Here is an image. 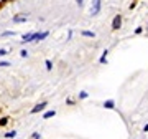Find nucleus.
<instances>
[{
	"instance_id": "1",
	"label": "nucleus",
	"mask_w": 148,
	"mask_h": 139,
	"mask_svg": "<svg viewBox=\"0 0 148 139\" xmlns=\"http://www.w3.org/2000/svg\"><path fill=\"white\" fill-rule=\"evenodd\" d=\"M38 33H40V32H30V33H25V35L21 37V43H32V42H36Z\"/></svg>"
},
{
	"instance_id": "2",
	"label": "nucleus",
	"mask_w": 148,
	"mask_h": 139,
	"mask_svg": "<svg viewBox=\"0 0 148 139\" xmlns=\"http://www.w3.org/2000/svg\"><path fill=\"white\" fill-rule=\"evenodd\" d=\"M45 108H48V101H43V103H40V104H36V106L33 108V109H30V114H36V113H41Z\"/></svg>"
},
{
	"instance_id": "3",
	"label": "nucleus",
	"mask_w": 148,
	"mask_h": 139,
	"mask_svg": "<svg viewBox=\"0 0 148 139\" xmlns=\"http://www.w3.org/2000/svg\"><path fill=\"white\" fill-rule=\"evenodd\" d=\"M101 12V0H94V5H92V10H90V15L94 17Z\"/></svg>"
},
{
	"instance_id": "4",
	"label": "nucleus",
	"mask_w": 148,
	"mask_h": 139,
	"mask_svg": "<svg viewBox=\"0 0 148 139\" xmlns=\"http://www.w3.org/2000/svg\"><path fill=\"white\" fill-rule=\"evenodd\" d=\"M27 20H28L27 15H15L13 18H12V22H13V23H25Z\"/></svg>"
},
{
	"instance_id": "5",
	"label": "nucleus",
	"mask_w": 148,
	"mask_h": 139,
	"mask_svg": "<svg viewBox=\"0 0 148 139\" xmlns=\"http://www.w3.org/2000/svg\"><path fill=\"white\" fill-rule=\"evenodd\" d=\"M56 116V109H49V111L43 113V119H49V118H54Z\"/></svg>"
},
{
	"instance_id": "6",
	"label": "nucleus",
	"mask_w": 148,
	"mask_h": 139,
	"mask_svg": "<svg viewBox=\"0 0 148 139\" xmlns=\"http://www.w3.org/2000/svg\"><path fill=\"white\" fill-rule=\"evenodd\" d=\"M120 23H122V18H120V15H119V17H115V18H114L112 28H114V30H117V28H120Z\"/></svg>"
},
{
	"instance_id": "7",
	"label": "nucleus",
	"mask_w": 148,
	"mask_h": 139,
	"mask_svg": "<svg viewBox=\"0 0 148 139\" xmlns=\"http://www.w3.org/2000/svg\"><path fill=\"white\" fill-rule=\"evenodd\" d=\"M48 35H49V32H40L38 33V38H36V42H43V40H45V38H48Z\"/></svg>"
},
{
	"instance_id": "8",
	"label": "nucleus",
	"mask_w": 148,
	"mask_h": 139,
	"mask_svg": "<svg viewBox=\"0 0 148 139\" xmlns=\"http://www.w3.org/2000/svg\"><path fill=\"white\" fill-rule=\"evenodd\" d=\"M104 106L109 108V109H114V108H115V101H114V99H107V101L104 103Z\"/></svg>"
},
{
	"instance_id": "9",
	"label": "nucleus",
	"mask_w": 148,
	"mask_h": 139,
	"mask_svg": "<svg viewBox=\"0 0 148 139\" xmlns=\"http://www.w3.org/2000/svg\"><path fill=\"white\" fill-rule=\"evenodd\" d=\"M81 35H82V37H87V38H94L95 37V33L94 32H89V30H82Z\"/></svg>"
},
{
	"instance_id": "10",
	"label": "nucleus",
	"mask_w": 148,
	"mask_h": 139,
	"mask_svg": "<svg viewBox=\"0 0 148 139\" xmlns=\"http://www.w3.org/2000/svg\"><path fill=\"white\" fill-rule=\"evenodd\" d=\"M3 138H7V139H13V138H16V131L13 129V131H8V133L3 136Z\"/></svg>"
},
{
	"instance_id": "11",
	"label": "nucleus",
	"mask_w": 148,
	"mask_h": 139,
	"mask_svg": "<svg viewBox=\"0 0 148 139\" xmlns=\"http://www.w3.org/2000/svg\"><path fill=\"white\" fill-rule=\"evenodd\" d=\"M45 68H46V71H51V70H53V63H51V60H46V61H45Z\"/></svg>"
},
{
	"instance_id": "12",
	"label": "nucleus",
	"mask_w": 148,
	"mask_h": 139,
	"mask_svg": "<svg viewBox=\"0 0 148 139\" xmlns=\"http://www.w3.org/2000/svg\"><path fill=\"white\" fill-rule=\"evenodd\" d=\"M87 96H89V95H87V91H79V95H77L79 99H87Z\"/></svg>"
},
{
	"instance_id": "13",
	"label": "nucleus",
	"mask_w": 148,
	"mask_h": 139,
	"mask_svg": "<svg viewBox=\"0 0 148 139\" xmlns=\"http://www.w3.org/2000/svg\"><path fill=\"white\" fill-rule=\"evenodd\" d=\"M8 66H12L10 61H0V68H8Z\"/></svg>"
},
{
	"instance_id": "14",
	"label": "nucleus",
	"mask_w": 148,
	"mask_h": 139,
	"mask_svg": "<svg viewBox=\"0 0 148 139\" xmlns=\"http://www.w3.org/2000/svg\"><path fill=\"white\" fill-rule=\"evenodd\" d=\"M8 124V118H2L0 119V128H3V126H7Z\"/></svg>"
},
{
	"instance_id": "15",
	"label": "nucleus",
	"mask_w": 148,
	"mask_h": 139,
	"mask_svg": "<svg viewBox=\"0 0 148 139\" xmlns=\"http://www.w3.org/2000/svg\"><path fill=\"white\" fill-rule=\"evenodd\" d=\"M12 35H15V32H3L0 37H12Z\"/></svg>"
},
{
	"instance_id": "16",
	"label": "nucleus",
	"mask_w": 148,
	"mask_h": 139,
	"mask_svg": "<svg viewBox=\"0 0 148 139\" xmlns=\"http://www.w3.org/2000/svg\"><path fill=\"white\" fill-rule=\"evenodd\" d=\"M20 56H21V58H27V56H28V51H27V50H21V51H20Z\"/></svg>"
},
{
	"instance_id": "17",
	"label": "nucleus",
	"mask_w": 148,
	"mask_h": 139,
	"mask_svg": "<svg viewBox=\"0 0 148 139\" xmlns=\"http://www.w3.org/2000/svg\"><path fill=\"white\" fill-rule=\"evenodd\" d=\"M106 56H107V50L104 51V55H102V58H101V63H106V61H107V58H106Z\"/></svg>"
},
{
	"instance_id": "18",
	"label": "nucleus",
	"mask_w": 148,
	"mask_h": 139,
	"mask_svg": "<svg viewBox=\"0 0 148 139\" xmlns=\"http://www.w3.org/2000/svg\"><path fill=\"white\" fill-rule=\"evenodd\" d=\"M5 55H8V50H0V56H5Z\"/></svg>"
},
{
	"instance_id": "19",
	"label": "nucleus",
	"mask_w": 148,
	"mask_h": 139,
	"mask_svg": "<svg viewBox=\"0 0 148 139\" xmlns=\"http://www.w3.org/2000/svg\"><path fill=\"white\" fill-rule=\"evenodd\" d=\"M41 138V134L40 133H33V139H40Z\"/></svg>"
},
{
	"instance_id": "20",
	"label": "nucleus",
	"mask_w": 148,
	"mask_h": 139,
	"mask_svg": "<svg viewBox=\"0 0 148 139\" xmlns=\"http://www.w3.org/2000/svg\"><path fill=\"white\" fill-rule=\"evenodd\" d=\"M76 2H77V5H79V7L84 5V0H76Z\"/></svg>"
},
{
	"instance_id": "21",
	"label": "nucleus",
	"mask_w": 148,
	"mask_h": 139,
	"mask_svg": "<svg viewBox=\"0 0 148 139\" xmlns=\"http://www.w3.org/2000/svg\"><path fill=\"white\" fill-rule=\"evenodd\" d=\"M143 131H145V133H148V124H145V128H143Z\"/></svg>"
}]
</instances>
